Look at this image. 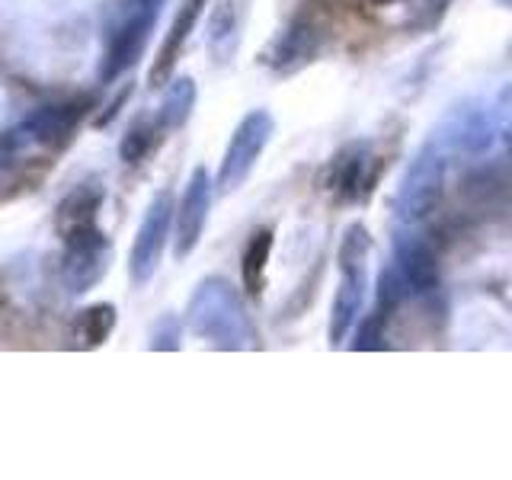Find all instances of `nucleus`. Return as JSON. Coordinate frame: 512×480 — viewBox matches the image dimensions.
<instances>
[{
	"mask_svg": "<svg viewBox=\"0 0 512 480\" xmlns=\"http://www.w3.org/2000/svg\"><path fill=\"white\" fill-rule=\"evenodd\" d=\"M240 42V32H237V4L228 0L221 4L212 16V29H208V48L218 55V61H228L234 55V48Z\"/></svg>",
	"mask_w": 512,
	"mask_h": 480,
	"instance_id": "18",
	"label": "nucleus"
},
{
	"mask_svg": "<svg viewBox=\"0 0 512 480\" xmlns=\"http://www.w3.org/2000/svg\"><path fill=\"white\" fill-rule=\"evenodd\" d=\"M192 106H196V80L180 77V80H173V87L164 93V103H160V109H157V119L167 132H173V128H180L192 116Z\"/></svg>",
	"mask_w": 512,
	"mask_h": 480,
	"instance_id": "16",
	"label": "nucleus"
},
{
	"mask_svg": "<svg viewBox=\"0 0 512 480\" xmlns=\"http://www.w3.org/2000/svg\"><path fill=\"white\" fill-rule=\"evenodd\" d=\"M205 4H208V0H183V7H180V13L173 16V23H170V29H167L164 42H160V52H157V58H154L151 87H164L167 80H170V74H173V68H176V61H180L183 48H186V42H189V36H192V29H196V23H199V16H202Z\"/></svg>",
	"mask_w": 512,
	"mask_h": 480,
	"instance_id": "13",
	"label": "nucleus"
},
{
	"mask_svg": "<svg viewBox=\"0 0 512 480\" xmlns=\"http://www.w3.org/2000/svg\"><path fill=\"white\" fill-rule=\"evenodd\" d=\"M144 4H148V7H154V10H160V7L167 4V0H144Z\"/></svg>",
	"mask_w": 512,
	"mask_h": 480,
	"instance_id": "23",
	"label": "nucleus"
},
{
	"mask_svg": "<svg viewBox=\"0 0 512 480\" xmlns=\"http://www.w3.org/2000/svg\"><path fill=\"white\" fill-rule=\"evenodd\" d=\"M173 196L170 192H160V196L148 205V212L141 218V228L135 234L132 256H128V276L135 285H148L154 279V272L160 266V256L173 231Z\"/></svg>",
	"mask_w": 512,
	"mask_h": 480,
	"instance_id": "6",
	"label": "nucleus"
},
{
	"mask_svg": "<svg viewBox=\"0 0 512 480\" xmlns=\"http://www.w3.org/2000/svg\"><path fill=\"white\" fill-rule=\"evenodd\" d=\"M365 288H368V269H340V285H336L330 320H327V340L333 349L343 346L352 327L359 324V314L365 308Z\"/></svg>",
	"mask_w": 512,
	"mask_h": 480,
	"instance_id": "10",
	"label": "nucleus"
},
{
	"mask_svg": "<svg viewBox=\"0 0 512 480\" xmlns=\"http://www.w3.org/2000/svg\"><path fill=\"white\" fill-rule=\"evenodd\" d=\"M64 266H61V279L68 285V292H90V288L106 276L109 266V240L103 231H96L90 237H80L74 244H64Z\"/></svg>",
	"mask_w": 512,
	"mask_h": 480,
	"instance_id": "9",
	"label": "nucleus"
},
{
	"mask_svg": "<svg viewBox=\"0 0 512 480\" xmlns=\"http://www.w3.org/2000/svg\"><path fill=\"white\" fill-rule=\"evenodd\" d=\"M272 135H276V119H272L266 109H250L247 116L237 122L228 148H224L215 186L221 192H234L244 186L250 180L256 160L269 148Z\"/></svg>",
	"mask_w": 512,
	"mask_h": 480,
	"instance_id": "4",
	"label": "nucleus"
},
{
	"mask_svg": "<svg viewBox=\"0 0 512 480\" xmlns=\"http://www.w3.org/2000/svg\"><path fill=\"white\" fill-rule=\"evenodd\" d=\"M445 180H448V164L445 154L436 144H423L404 176H400L397 192H394V212L404 224H423L439 212L445 199Z\"/></svg>",
	"mask_w": 512,
	"mask_h": 480,
	"instance_id": "3",
	"label": "nucleus"
},
{
	"mask_svg": "<svg viewBox=\"0 0 512 480\" xmlns=\"http://www.w3.org/2000/svg\"><path fill=\"white\" fill-rule=\"evenodd\" d=\"M272 244H276L272 231L260 228V231L250 234L244 256H240V285H244V292L253 298L260 295L263 285H266V266H269V256H272Z\"/></svg>",
	"mask_w": 512,
	"mask_h": 480,
	"instance_id": "15",
	"label": "nucleus"
},
{
	"mask_svg": "<svg viewBox=\"0 0 512 480\" xmlns=\"http://www.w3.org/2000/svg\"><path fill=\"white\" fill-rule=\"evenodd\" d=\"M212 176L205 167H196L186 180V189L180 196V205L173 212V253L176 260H186V256L199 247V240L205 234L208 212H212Z\"/></svg>",
	"mask_w": 512,
	"mask_h": 480,
	"instance_id": "7",
	"label": "nucleus"
},
{
	"mask_svg": "<svg viewBox=\"0 0 512 480\" xmlns=\"http://www.w3.org/2000/svg\"><path fill=\"white\" fill-rule=\"evenodd\" d=\"M391 266L410 295H426L439 285V256L423 237H400Z\"/></svg>",
	"mask_w": 512,
	"mask_h": 480,
	"instance_id": "12",
	"label": "nucleus"
},
{
	"mask_svg": "<svg viewBox=\"0 0 512 480\" xmlns=\"http://www.w3.org/2000/svg\"><path fill=\"white\" fill-rule=\"evenodd\" d=\"M324 39H327L324 20L317 13H301L266 45V52H260V64H266L279 77H292L308 68L311 61H317Z\"/></svg>",
	"mask_w": 512,
	"mask_h": 480,
	"instance_id": "5",
	"label": "nucleus"
},
{
	"mask_svg": "<svg viewBox=\"0 0 512 480\" xmlns=\"http://www.w3.org/2000/svg\"><path fill=\"white\" fill-rule=\"evenodd\" d=\"M154 7H148L144 0H135L132 10L125 13V20L116 26L109 39V48H106V61H103V80H112L119 77L122 71H128L132 64L141 58L144 45H148V36H151V26L157 20Z\"/></svg>",
	"mask_w": 512,
	"mask_h": 480,
	"instance_id": "8",
	"label": "nucleus"
},
{
	"mask_svg": "<svg viewBox=\"0 0 512 480\" xmlns=\"http://www.w3.org/2000/svg\"><path fill=\"white\" fill-rule=\"evenodd\" d=\"M189 330L221 349H256V330L237 298V288L224 279H208L189 301Z\"/></svg>",
	"mask_w": 512,
	"mask_h": 480,
	"instance_id": "1",
	"label": "nucleus"
},
{
	"mask_svg": "<svg viewBox=\"0 0 512 480\" xmlns=\"http://www.w3.org/2000/svg\"><path fill=\"white\" fill-rule=\"evenodd\" d=\"M359 4L372 7V10H381V7H391V4H400V0H359Z\"/></svg>",
	"mask_w": 512,
	"mask_h": 480,
	"instance_id": "22",
	"label": "nucleus"
},
{
	"mask_svg": "<svg viewBox=\"0 0 512 480\" xmlns=\"http://www.w3.org/2000/svg\"><path fill=\"white\" fill-rule=\"evenodd\" d=\"M112 327H116V308L112 304H93L84 314L77 317V336H80V346H100L109 340Z\"/></svg>",
	"mask_w": 512,
	"mask_h": 480,
	"instance_id": "19",
	"label": "nucleus"
},
{
	"mask_svg": "<svg viewBox=\"0 0 512 480\" xmlns=\"http://www.w3.org/2000/svg\"><path fill=\"white\" fill-rule=\"evenodd\" d=\"M388 167V157H384L372 141L356 138L346 141L340 151H336L317 176V189L333 205H365L375 196V189Z\"/></svg>",
	"mask_w": 512,
	"mask_h": 480,
	"instance_id": "2",
	"label": "nucleus"
},
{
	"mask_svg": "<svg viewBox=\"0 0 512 480\" xmlns=\"http://www.w3.org/2000/svg\"><path fill=\"white\" fill-rule=\"evenodd\" d=\"M84 112H87V100L68 103V106H45L29 122H23L20 128H13V132L7 135V141H4V148H20V144H26V141H42V144L68 141L71 132L77 128V122L84 119Z\"/></svg>",
	"mask_w": 512,
	"mask_h": 480,
	"instance_id": "11",
	"label": "nucleus"
},
{
	"mask_svg": "<svg viewBox=\"0 0 512 480\" xmlns=\"http://www.w3.org/2000/svg\"><path fill=\"white\" fill-rule=\"evenodd\" d=\"M384 320L378 311H372L365 320H362V327H359V333H356V343H352V349H384Z\"/></svg>",
	"mask_w": 512,
	"mask_h": 480,
	"instance_id": "21",
	"label": "nucleus"
},
{
	"mask_svg": "<svg viewBox=\"0 0 512 480\" xmlns=\"http://www.w3.org/2000/svg\"><path fill=\"white\" fill-rule=\"evenodd\" d=\"M493 128H496V138H500V144L512 154V84H506L500 93H496Z\"/></svg>",
	"mask_w": 512,
	"mask_h": 480,
	"instance_id": "20",
	"label": "nucleus"
},
{
	"mask_svg": "<svg viewBox=\"0 0 512 480\" xmlns=\"http://www.w3.org/2000/svg\"><path fill=\"white\" fill-rule=\"evenodd\" d=\"M103 205V192L93 189V186H80L74 189L68 199L58 205V218H55V228L61 234L64 244H74L80 237H90L100 228H96V212Z\"/></svg>",
	"mask_w": 512,
	"mask_h": 480,
	"instance_id": "14",
	"label": "nucleus"
},
{
	"mask_svg": "<svg viewBox=\"0 0 512 480\" xmlns=\"http://www.w3.org/2000/svg\"><path fill=\"white\" fill-rule=\"evenodd\" d=\"M500 7H506V10H512V0H496Z\"/></svg>",
	"mask_w": 512,
	"mask_h": 480,
	"instance_id": "24",
	"label": "nucleus"
},
{
	"mask_svg": "<svg viewBox=\"0 0 512 480\" xmlns=\"http://www.w3.org/2000/svg\"><path fill=\"white\" fill-rule=\"evenodd\" d=\"M164 132L167 128L160 125V119H138L132 128H128V135L122 141V160L125 164H141L144 157H148L160 141H164Z\"/></svg>",
	"mask_w": 512,
	"mask_h": 480,
	"instance_id": "17",
	"label": "nucleus"
}]
</instances>
